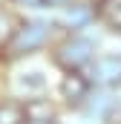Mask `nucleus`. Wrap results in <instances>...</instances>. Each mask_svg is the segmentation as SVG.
I'll list each match as a JSON object with an SVG mask.
<instances>
[{
	"label": "nucleus",
	"mask_w": 121,
	"mask_h": 124,
	"mask_svg": "<svg viewBox=\"0 0 121 124\" xmlns=\"http://www.w3.org/2000/svg\"><path fill=\"white\" fill-rule=\"evenodd\" d=\"M55 124H60V121H55Z\"/></svg>",
	"instance_id": "nucleus-12"
},
{
	"label": "nucleus",
	"mask_w": 121,
	"mask_h": 124,
	"mask_svg": "<svg viewBox=\"0 0 121 124\" xmlns=\"http://www.w3.org/2000/svg\"><path fill=\"white\" fill-rule=\"evenodd\" d=\"M92 78L95 84L101 87H118L121 84V52H110V55H101L92 61Z\"/></svg>",
	"instance_id": "nucleus-3"
},
{
	"label": "nucleus",
	"mask_w": 121,
	"mask_h": 124,
	"mask_svg": "<svg viewBox=\"0 0 121 124\" xmlns=\"http://www.w3.org/2000/svg\"><path fill=\"white\" fill-rule=\"evenodd\" d=\"M92 55H95V43H92L90 38H84V35H69L63 43L55 46L52 61L58 63L63 72H78L84 63L92 61Z\"/></svg>",
	"instance_id": "nucleus-2"
},
{
	"label": "nucleus",
	"mask_w": 121,
	"mask_h": 124,
	"mask_svg": "<svg viewBox=\"0 0 121 124\" xmlns=\"http://www.w3.org/2000/svg\"><path fill=\"white\" fill-rule=\"evenodd\" d=\"M20 87H23L26 93H35V90H43V87H46V81H43V75H40V72H29V75H23V78H20Z\"/></svg>",
	"instance_id": "nucleus-9"
},
{
	"label": "nucleus",
	"mask_w": 121,
	"mask_h": 124,
	"mask_svg": "<svg viewBox=\"0 0 121 124\" xmlns=\"http://www.w3.org/2000/svg\"><path fill=\"white\" fill-rule=\"evenodd\" d=\"M17 6H29V9H40V6H46L49 0H15Z\"/></svg>",
	"instance_id": "nucleus-11"
},
{
	"label": "nucleus",
	"mask_w": 121,
	"mask_h": 124,
	"mask_svg": "<svg viewBox=\"0 0 121 124\" xmlns=\"http://www.w3.org/2000/svg\"><path fill=\"white\" fill-rule=\"evenodd\" d=\"M107 124H121V101H115L113 104V110L107 113V118H104Z\"/></svg>",
	"instance_id": "nucleus-10"
},
{
	"label": "nucleus",
	"mask_w": 121,
	"mask_h": 124,
	"mask_svg": "<svg viewBox=\"0 0 121 124\" xmlns=\"http://www.w3.org/2000/svg\"><path fill=\"white\" fill-rule=\"evenodd\" d=\"M92 17H95V9L87 6V3H69L66 9H63V26H69V29H84V26H90Z\"/></svg>",
	"instance_id": "nucleus-5"
},
{
	"label": "nucleus",
	"mask_w": 121,
	"mask_h": 124,
	"mask_svg": "<svg viewBox=\"0 0 121 124\" xmlns=\"http://www.w3.org/2000/svg\"><path fill=\"white\" fill-rule=\"evenodd\" d=\"M90 90H92V81L84 78L81 72H66V78L60 81V95H63L66 104H72V107L90 101Z\"/></svg>",
	"instance_id": "nucleus-4"
},
{
	"label": "nucleus",
	"mask_w": 121,
	"mask_h": 124,
	"mask_svg": "<svg viewBox=\"0 0 121 124\" xmlns=\"http://www.w3.org/2000/svg\"><path fill=\"white\" fill-rule=\"evenodd\" d=\"M98 17L107 23V29L121 32V0H101L98 3Z\"/></svg>",
	"instance_id": "nucleus-7"
},
{
	"label": "nucleus",
	"mask_w": 121,
	"mask_h": 124,
	"mask_svg": "<svg viewBox=\"0 0 121 124\" xmlns=\"http://www.w3.org/2000/svg\"><path fill=\"white\" fill-rule=\"evenodd\" d=\"M46 38H49V26H46V23H40V20H26V23H20L17 29L9 35L3 52H6V58H23V55L38 52V49L46 43Z\"/></svg>",
	"instance_id": "nucleus-1"
},
{
	"label": "nucleus",
	"mask_w": 121,
	"mask_h": 124,
	"mask_svg": "<svg viewBox=\"0 0 121 124\" xmlns=\"http://www.w3.org/2000/svg\"><path fill=\"white\" fill-rule=\"evenodd\" d=\"M26 124H55L52 121V104L43 98L26 101Z\"/></svg>",
	"instance_id": "nucleus-6"
},
{
	"label": "nucleus",
	"mask_w": 121,
	"mask_h": 124,
	"mask_svg": "<svg viewBox=\"0 0 121 124\" xmlns=\"http://www.w3.org/2000/svg\"><path fill=\"white\" fill-rule=\"evenodd\" d=\"M0 124H26V104L0 101Z\"/></svg>",
	"instance_id": "nucleus-8"
}]
</instances>
